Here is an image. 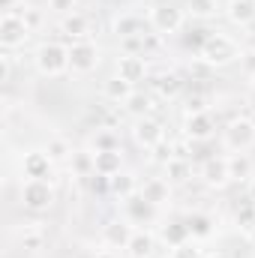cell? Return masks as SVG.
Here are the masks:
<instances>
[{"label": "cell", "instance_id": "14", "mask_svg": "<svg viewBox=\"0 0 255 258\" xmlns=\"http://www.w3.org/2000/svg\"><path fill=\"white\" fill-rule=\"evenodd\" d=\"M60 33H63L69 42L90 39V18H87V15H81V12L63 15V21H60Z\"/></svg>", "mask_w": 255, "mask_h": 258}, {"label": "cell", "instance_id": "3", "mask_svg": "<svg viewBox=\"0 0 255 258\" xmlns=\"http://www.w3.org/2000/svg\"><path fill=\"white\" fill-rule=\"evenodd\" d=\"M222 144L231 153H246L249 147H255V120L252 117H234L222 129Z\"/></svg>", "mask_w": 255, "mask_h": 258}, {"label": "cell", "instance_id": "15", "mask_svg": "<svg viewBox=\"0 0 255 258\" xmlns=\"http://www.w3.org/2000/svg\"><path fill=\"white\" fill-rule=\"evenodd\" d=\"M111 30H114V36H117V39H126V36H141L144 21H141V15H135V12L123 9V12H117V15H114Z\"/></svg>", "mask_w": 255, "mask_h": 258}, {"label": "cell", "instance_id": "26", "mask_svg": "<svg viewBox=\"0 0 255 258\" xmlns=\"http://www.w3.org/2000/svg\"><path fill=\"white\" fill-rule=\"evenodd\" d=\"M156 90H159V96L174 99V96L183 90V78H180L177 72H162V75L156 78Z\"/></svg>", "mask_w": 255, "mask_h": 258}, {"label": "cell", "instance_id": "34", "mask_svg": "<svg viewBox=\"0 0 255 258\" xmlns=\"http://www.w3.org/2000/svg\"><path fill=\"white\" fill-rule=\"evenodd\" d=\"M186 9L195 18H210V15H216V0H189Z\"/></svg>", "mask_w": 255, "mask_h": 258}, {"label": "cell", "instance_id": "29", "mask_svg": "<svg viewBox=\"0 0 255 258\" xmlns=\"http://www.w3.org/2000/svg\"><path fill=\"white\" fill-rule=\"evenodd\" d=\"M165 168V180L168 183H183V180H189V162L183 159V156H174L168 165H162Z\"/></svg>", "mask_w": 255, "mask_h": 258}, {"label": "cell", "instance_id": "21", "mask_svg": "<svg viewBox=\"0 0 255 258\" xmlns=\"http://www.w3.org/2000/svg\"><path fill=\"white\" fill-rule=\"evenodd\" d=\"M150 108H153V99H150L144 90H132V93H129V99L123 102V111L132 114L135 120H138V117H147V111H150Z\"/></svg>", "mask_w": 255, "mask_h": 258}, {"label": "cell", "instance_id": "16", "mask_svg": "<svg viewBox=\"0 0 255 258\" xmlns=\"http://www.w3.org/2000/svg\"><path fill=\"white\" fill-rule=\"evenodd\" d=\"M132 222L123 219V222H108L105 225V231H102V240H105V246L108 249H126L129 237H132Z\"/></svg>", "mask_w": 255, "mask_h": 258}, {"label": "cell", "instance_id": "2", "mask_svg": "<svg viewBox=\"0 0 255 258\" xmlns=\"http://www.w3.org/2000/svg\"><path fill=\"white\" fill-rule=\"evenodd\" d=\"M198 54H201V60L207 66H228V63H234L243 51H237L234 39H228L225 33H207Z\"/></svg>", "mask_w": 255, "mask_h": 258}, {"label": "cell", "instance_id": "47", "mask_svg": "<svg viewBox=\"0 0 255 258\" xmlns=\"http://www.w3.org/2000/svg\"><path fill=\"white\" fill-rule=\"evenodd\" d=\"M252 87H255V75H252Z\"/></svg>", "mask_w": 255, "mask_h": 258}, {"label": "cell", "instance_id": "42", "mask_svg": "<svg viewBox=\"0 0 255 258\" xmlns=\"http://www.w3.org/2000/svg\"><path fill=\"white\" fill-rule=\"evenodd\" d=\"M9 75H12V57L0 54V81H9Z\"/></svg>", "mask_w": 255, "mask_h": 258}, {"label": "cell", "instance_id": "43", "mask_svg": "<svg viewBox=\"0 0 255 258\" xmlns=\"http://www.w3.org/2000/svg\"><path fill=\"white\" fill-rule=\"evenodd\" d=\"M93 258H117V255H114V252H108V249H102V252H96Z\"/></svg>", "mask_w": 255, "mask_h": 258}, {"label": "cell", "instance_id": "37", "mask_svg": "<svg viewBox=\"0 0 255 258\" xmlns=\"http://www.w3.org/2000/svg\"><path fill=\"white\" fill-rule=\"evenodd\" d=\"M198 246H195V240H183V243H177V246H171V258H198Z\"/></svg>", "mask_w": 255, "mask_h": 258}, {"label": "cell", "instance_id": "9", "mask_svg": "<svg viewBox=\"0 0 255 258\" xmlns=\"http://www.w3.org/2000/svg\"><path fill=\"white\" fill-rule=\"evenodd\" d=\"M132 138H135V144H141V147H156L159 141H165V126L156 120V117H138L135 123H132Z\"/></svg>", "mask_w": 255, "mask_h": 258}, {"label": "cell", "instance_id": "24", "mask_svg": "<svg viewBox=\"0 0 255 258\" xmlns=\"http://www.w3.org/2000/svg\"><path fill=\"white\" fill-rule=\"evenodd\" d=\"M21 246L27 252H39L45 246V231H42V222H30L24 231H21Z\"/></svg>", "mask_w": 255, "mask_h": 258}, {"label": "cell", "instance_id": "32", "mask_svg": "<svg viewBox=\"0 0 255 258\" xmlns=\"http://www.w3.org/2000/svg\"><path fill=\"white\" fill-rule=\"evenodd\" d=\"M186 225H189V234H192V240H201V237H210V231H213V225H210V216H204V213H192L189 219H186Z\"/></svg>", "mask_w": 255, "mask_h": 258}, {"label": "cell", "instance_id": "46", "mask_svg": "<svg viewBox=\"0 0 255 258\" xmlns=\"http://www.w3.org/2000/svg\"><path fill=\"white\" fill-rule=\"evenodd\" d=\"M249 237H252V243H255V228H252V231H249Z\"/></svg>", "mask_w": 255, "mask_h": 258}, {"label": "cell", "instance_id": "12", "mask_svg": "<svg viewBox=\"0 0 255 258\" xmlns=\"http://www.w3.org/2000/svg\"><path fill=\"white\" fill-rule=\"evenodd\" d=\"M138 195H141L147 204L162 207V204H168V198H171V183H168L165 177H147V180L138 186Z\"/></svg>", "mask_w": 255, "mask_h": 258}, {"label": "cell", "instance_id": "38", "mask_svg": "<svg viewBox=\"0 0 255 258\" xmlns=\"http://www.w3.org/2000/svg\"><path fill=\"white\" fill-rule=\"evenodd\" d=\"M87 180H90V189H93V192H111V177L93 174V177H87Z\"/></svg>", "mask_w": 255, "mask_h": 258}, {"label": "cell", "instance_id": "45", "mask_svg": "<svg viewBox=\"0 0 255 258\" xmlns=\"http://www.w3.org/2000/svg\"><path fill=\"white\" fill-rule=\"evenodd\" d=\"M207 258H228L225 252H213V255H207Z\"/></svg>", "mask_w": 255, "mask_h": 258}, {"label": "cell", "instance_id": "22", "mask_svg": "<svg viewBox=\"0 0 255 258\" xmlns=\"http://www.w3.org/2000/svg\"><path fill=\"white\" fill-rule=\"evenodd\" d=\"M102 93H105V99H108V102L123 105V102L129 99V93H132V84H129V81H123L120 75H114V78H108V81H105Z\"/></svg>", "mask_w": 255, "mask_h": 258}, {"label": "cell", "instance_id": "30", "mask_svg": "<svg viewBox=\"0 0 255 258\" xmlns=\"http://www.w3.org/2000/svg\"><path fill=\"white\" fill-rule=\"evenodd\" d=\"M45 153H48L54 162H60V159H69L75 150H72V144L66 141L63 135H51V138H48V144H45Z\"/></svg>", "mask_w": 255, "mask_h": 258}, {"label": "cell", "instance_id": "5", "mask_svg": "<svg viewBox=\"0 0 255 258\" xmlns=\"http://www.w3.org/2000/svg\"><path fill=\"white\" fill-rule=\"evenodd\" d=\"M99 66V45L93 39H78L69 42V72L75 75H90Z\"/></svg>", "mask_w": 255, "mask_h": 258}, {"label": "cell", "instance_id": "1", "mask_svg": "<svg viewBox=\"0 0 255 258\" xmlns=\"http://www.w3.org/2000/svg\"><path fill=\"white\" fill-rule=\"evenodd\" d=\"M36 69L45 75V78H60L63 72H69V45L63 42H42L33 54Z\"/></svg>", "mask_w": 255, "mask_h": 258}, {"label": "cell", "instance_id": "33", "mask_svg": "<svg viewBox=\"0 0 255 258\" xmlns=\"http://www.w3.org/2000/svg\"><path fill=\"white\" fill-rule=\"evenodd\" d=\"M174 156H180V153H177V147H174L171 141H159L156 147H150V159H153L156 165H168Z\"/></svg>", "mask_w": 255, "mask_h": 258}, {"label": "cell", "instance_id": "6", "mask_svg": "<svg viewBox=\"0 0 255 258\" xmlns=\"http://www.w3.org/2000/svg\"><path fill=\"white\" fill-rule=\"evenodd\" d=\"M54 198H57V192L48 180H24L21 183V204L33 213H45L54 204Z\"/></svg>", "mask_w": 255, "mask_h": 258}, {"label": "cell", "instance_id": "25", "mask_svg": "<svg viewBox=\"0 0 255 258\" xmlns=\"http://www.w3.org/2000/svg\"><path fill=\"white\" fill-rule=\"evenodd\" d=\"M90 144H93V153H99V150H120V135H117L114 129L96 126Z\"/></svg>", "mask_w": 255, "mask_h": 258}, {"label": "cell", "instance_id": "13", "mask_svg": "<svg viewBox=\"0 0 255 258\" xmlns=\"http://www.w3.org/2000/svg\"><path fill=\"white\" fill-rule=\"evenodd\" d=\"M117 75L129 81V84H135V81H141L144 75H147V60H144V54H120L117 57Z\"/></svg>", "mask_w": 255, "mask_h": 258}, {"label": "cell", "instance_id": "35", "mask_svg": "<svg viewBox=\"0 0 255 258\" xmlns=\"http://www.w3.org/2000/svg\"><path fill=\"white\" fill-rule=\"evenodd\" d=\"M165 240H168L171 246H177V243H183V240H192L189 225H186V222H174L171 228H165Z\"/></svg>", "mask_w": 255, "mask_h": 258}, {"label": "cell", "instance_id": "41", "mask_svg": "<svg viewBox=\"0 0 255 258\" xmlns=\"http://www.w3.org/2000/svg\"><path fill=\"white\" fill-rule=\"evenodd\" d=\"M240 63H243V69L249 72V78L255 75V48H249V51H243L240 54Z\"/></svg>", "mask_w": 255, "mask_h": 258}, {"label": "cell", "instance_id": "8", "mask_svg": "<svg viewBox=\"0 0 255 258\" xmlns=\"http://www.w3.org/2000/svg\"><path fill=\"white\" fill-rule=\"evenodd\" d=\"M51 165H54V159L45 150H27L21 156V174H24V180H48Z\"/></svg>", "mask_w": 255, "mask_h": 258}, {"label": "cell", "instance_id": "27", "mask_svg": "<svg viewBox=\"0 0 255 258\" xmlns=\"http://www.w3.org/2000/svg\"><path fill=\"white\" fill-rule=\"evenodd\" d=\"M138 186H141V183H138L132 174H126V171H120V174H114V177H111V192L117 195L120 201H126L129 195H135V192H138Z\"/></svg>", "mask_w": 255, "mask_h": 258}, {"label": "cell", "instance_id": "19", "mask_svg": "<svg viewBox=\"0 0 255 258\" xmlns=\"http://www.w3.org/2000/svg\"><path fill=\"white\" fill-rule=\"evenodd\" d=\"M96 156V174H105V177H114L123 171V153L120 150H99L93 153Z\"/></svg>", "mask_w": 255, "mask_h": 258}, {"label": "cell", "instance_id": "36", "mask_svg": "<svg viewBox=\"0 0 255 258\" xmlns=\"http://www.w3.org/2000/svg\"><path fill=\"white\" fill-rule=\"evenodd\" d=\"M120 54H147V45H144V33L141 36H126L120 39Z\"/></svg>", "mask_w": 255, "mask_h": 258}, {"label": "cell", "instance_id": "7", "mask_svg": "<svg viewBox=\"0 0 255 258\" xmlns=\"http://www.w3.org/2000/svg\"><path fill=\"white\" fill-rule=\"evenodd\" d=\"M183 21H186V15H183V9H177V6H168V3H156V6L150 9V27H153L159 36L177 33V30L183 27Z\"/></svg>", "mask_w": 255, "mask_h": 258}, {"label": "cell", "instance_id": "44", "mask_svg": "<svg viewBox=\"0 0 255 258\" xmlns=\"http://www.w3.org/2000/svg\"><path fill=\"white\" fill-rule=\"evenodd\" d=\"M249 198H252V201H255V177H252V180H249Z\"/></svg>", "mask_w": 255, "mask_h": 258}, {"label": "cell", "instance_id": "31", "mask_svg": "<svg viewBox=\"0 0 255 258\" xmlns=\"http://www.w3.org/2000/svg\"><path fill=\"white\" fill-rule=\"evenodd\" d=\"M234 219H237V225H240L246 234L255 228V201L249 198V195H246V201H243V204L234 210Z\"/></svg>", "mask_w": 255, "mask_h": 258}, {"label": "cell", "instance_id": "4", "mask_svg": "<svg viewBox=\"0 0 255 258\" xmlns=\"http://www.w3.org/2000/svg\"><path fill=\"white\" fill-rule=\"evenodd\" d=\"M30 27H27V21L18 15V12H3L0 15V45L6 48V51H15V48H21L27 39H30Z\"/></svg>", "mask_w": 255, "mask_h": 258}, {"label": "cell", "instance_id": "28", "mask_svg": "<svg viewBox=\"0 0 255 258\" xmlns=\"http://www.w3.org/2000/svg\"><path fill=\"white\" fill-rule=\"evenodd\" d=\"M228 174H231V180H249V174H252L249 156L246 153H231L228 156Z\"/></svg>", "mask_w": 255, "mask_h": 258}, {"label": "cell", "instance_id": "23", "mask_svg": "<svg viewBox=\"0 0 255 258\" xmlns=\"http://www.w3.org/2000/svg\"><path fill=\"white\" fill-rule=\"evenodd\" d=\"M123 210H126V219L135 225V222H144L147 216H150V210H153V204H147L141 195H129L126 201H123Z\"/></svg>", "mask_w": 255, "mask_h": 258}, {"label": "cell", "instance_id": "11", "mask_svg": "<svg viewBox=\"0 0 255 258\" xmlns=\"http://www.w3.org/2000/svg\"><path fill=\"white\" fill-rule=\"evenodd\" d=\"M186 138L189 141H210L216 135V120L210 111H201V114H186Z\"/></svg>", "mask_w": 255, "mask_h": 258}, {"label": "cell", "instance_id": "10", "mask_svg": "<svg viewBox=\"0 0 255 258\" xmlns=\"http://www.w3.org/2000/svg\"><path fill=\"white\" fill-rule=\"evenodd\" d=\"M201 180H204L207 186H213V189H222V186L231 180V174H228V156H210V159H204V165H201Z\"/></svg>", "mask_w": 255, "mask_h": 258}, {"label": "cell", "instance_id": "20", "mask_svg": "<svg viewBox=\"0 0 255 258\" xmlns=\"http://www.w3.org/2000/svg\"><path fill=\"white\" fill-rule=\"evenodd\" d=\"M69 171L75 174V177H93L96 174V156H93V150H75L72 156H69Z\"/></svg>", "mask_w": 255, "mask_h": 258}, {"label": "cell", "instance_id": "17", "mask_svg": "<svg viewBox=\"0 0 255 258\" xmlns=\"http://www.w3.org/2000/svg\"><path fill=\"white\" fill-rule=\"evenodd\" d=\"M153 249H156V237H153L150 231H144V228L132 231V237H129V243H126L129 258H150Z\"/></svg>", "mask_w": 255, "mask_h": 258}, {"label": "cell", "instance_id": "39", "mask_svg": "<svg viewBox=\"0 0 255 258\" xmlns=\"http://www.w3.org/2000/svg\"><path fill=\"white\" fill-rule=\"evenodd\" d=\"M48 9H54L60 15H72L75 12V0H48Z\"/></svg>", "mask_w": 255, "mask_h": 258}, {"label": "cell", "instance_id": "40", "mask_svg": "<svg viewBox=\"0 0 255 258\" xmlns=\"http://www.w3.org/2000/svg\"><path fill=\"white\" fill-rule=\"evenodd\" d=\"M201 111H207L204 96H189V99H186V114H201Z\"/></svg>", "mask_w": 255, "mask_h": 258}, {"label": "cell", "instance_id": "18", "mask_svg": "<svg viewBox=\"0 0 255 258\" xmlns=\"http://www.w3.org/2000/svg\"><path fill=\"white\" fill-rule=\"evenodd\" d=\"M225 15H228V21L237 24V27L252 24L255 21V0H228Z\"/></svg>", "mask_w": 255, "mask_h": 258}]
</instances>
